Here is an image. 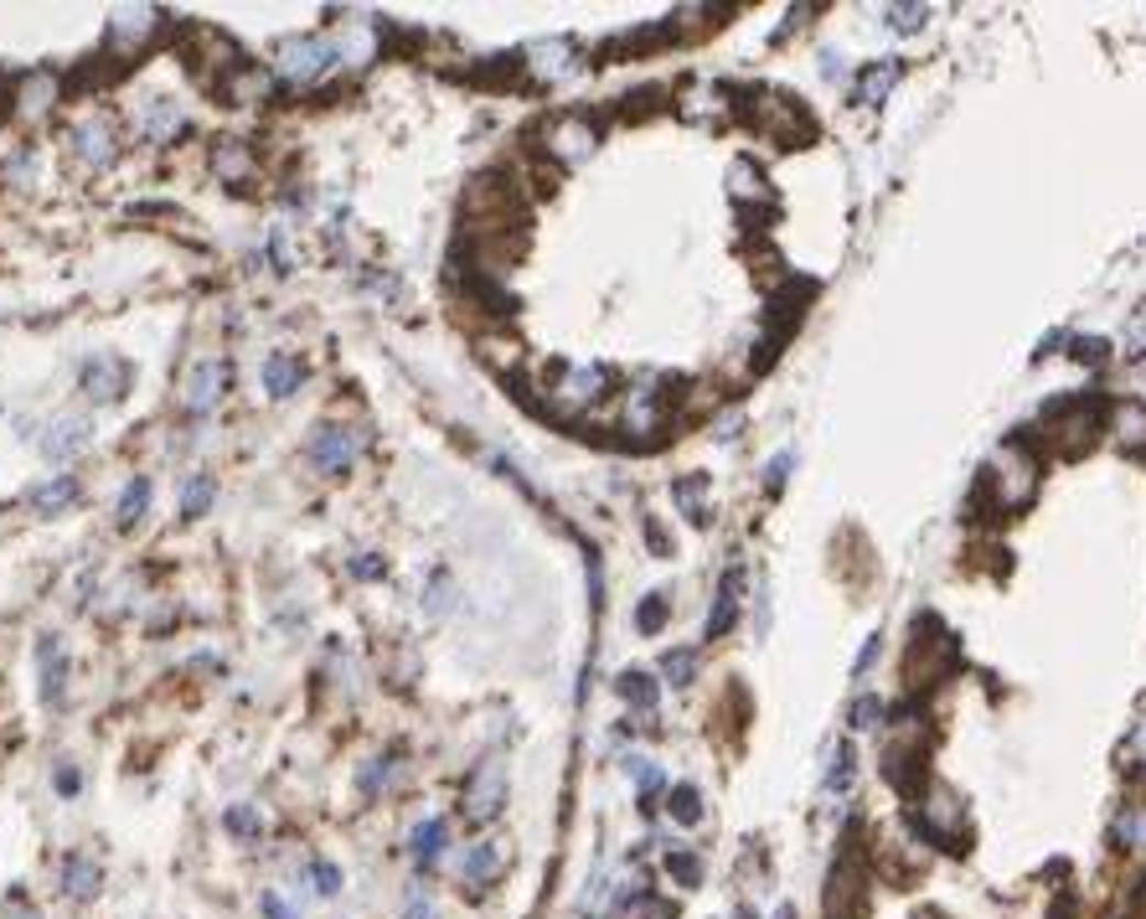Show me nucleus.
Returning <instances> with one entry per match:
<instances>
[{"label":"nucleus","instance_id":"f257e3e1","mask_svg":"<svg viewBox=\"0 0 1146 919\" xmlns=\"http://www.w3.org/2000/svg\"><path fill=\"white\" fill-rule=\"evenodd\" d=\"M502 806H506V769H502V760H481V765L471 769L465 790H460V811H465L471 827H486V821L502 817Z\"/></svg>","mask_w":1146,"mask_h":919},{"label":"nucleus","instance_id":"f03ea898","mask_svg":"<svg viewBox=\"0 0 1146 919\" xmlns=\"http://www.w3.org/2000/svg\"><path fill=\"white\" fill-rule=\"evenodd\" d=\"M914 827L929 842H956V837H966V806L950 790H935V796H925V811L914 817Z\"/></svg>","mask_w":1146,"mask_h":919},{"label":"nucleus","instance_id":"7ed1b4c3","mask_svg":"<svg viewBox=\"0 0 1146 919\" xmlns=\"http://www.w3.org/2000/svg\"><path fill=\"white\" fill-rule=\"evenodd\" d=\"M310 460L321 465L326 476H346L356 460V434L341 424H321L316 434H310Z\"/></svg>","mask_w":1146,"mask_h":919},{"label":"nucleus","instance_id":"20e7f679","mask_svg":"<svg viewBox=\"0 0 1146 919\" xmlns=\"http://www.w3.org/2000/svg\"><path fill=\"white\" fill-rule=\"evenodd\" d=\"M862 915V868L842 857L826 878V919H858Z\"/></svg>","mask_w":1146,"mask_h":919},{"label":"nucleus","instance_id":"39448f33","mask_svg":"<svg viewBox=\"0 0 1146 919\" xmlns=\"http://www.w3.org/2000/svg\"><path fill=\"white\" fill-rule=\"evenodd\" d=\"M124 388H130V362H119V357L84 362V392L93 398V403H119Z\"/></svg>","mask_w":1146,"mask_h":919},{"label":"nucleus","instance_id":"423d86ee","mask_svg":"<svg viewBox=\"0 0 1146 919\" xmlns=\"http://www.w3.org/2000/svg\"><path fill=\"white\" fill-rule=\"evenodd\" d=\"M222 392H228V362H202V367L191 373V383H186V409L212 413Z\"/></svg>","mask_w":1146,"mask_h":919},{"label":"nucleus","instance_id":"0eeeda50","mask_svg":"<svg viewBox=\"0 0 1146 919\" xmlns=\"http://www.w3.org/2000/svg\"><path fill=\"white\" fill-rule=\"evenodd\" d=\"M36 666H42V702H63V693H68V656H63L57 635L36 641Z\"/></svg>","mask_w":1146,"mask_h":919},{"label":"nucleus","instance_id":"6e6552de","mask_svg":"<svg viewBox=\"0 0 1146 919\" xmlns=\"http://www.w3.org/2000/svg\"><path fill=\"white\" fill-rule=\"evenodd\" d=\"M444 848H450V821H444V817H429V821H419V827L408 832V857H414L423 873L444 857Z\"/></svg>","mask_w":1146,"mask_h":919},{"label":"nucleus","instance_id":"1a4fd4ad","mask_svg":"<svg viewBox=\"0 0 1146 919\" xmlns=\"http://www.w3.org/2000/svg\"><path fill=\"white\" fill-rule=\"evenodd\" d=\"M93 444V424L88 419H57V424L42 434V455L47 460H73L78 450Z\"/></svg>","mask_w":1146,"mask_h":919},{"label":"nucleus","instance_id":"9d476101","mask_svg":"<svg viewBox=\"0 0 1146 919\" xmlns=\"http://www.w3.org/2000/svg\"><path fill=\"white\" fill-rule=\"evenodd\" d=\"M73 151L84 155V166H109L114 160V130H109V120H84L78 130H73Z\"/></svg>","mask_w":1146,"mask_h":919},{"label":"nucleus","instance_id":"9b49d317","mask_svg":"<svg viewBox=\"0 0 1146 919\" xmlns=\"http://www.w3.org/2000/svg\"><path fill=\"white\" fill-rule=\"evenodd\" d=\"M99 884H103V873H99V863H93V852H68V857H63V894H68V899H93Z\"/></svg>","mask_w":1146,"mask_h":919},{"label":"nucleus","instance_id":"f8f14e48","mask_svg":"<svg viewBox=\"0 0 1146 919\" xmlns=\"http://www.w3.org/2000/svg\"><path fill=\"white\" fill-rule=\"evenodd\" d=\"M331 63H337V47H326V42H300V47L285 52V73L295 78V84H310V78H321Z\"/></svg>","mask_w":1146,"mask_h":919},{"label":"nucleus","instance_id":"ddd939ff","mask_svg":"<svg viewBox=\"0 0 1146 919\" xmlns=\"http://www.w3.org/2000/svg\"><path fill=\"white\" fill-rule=\"evenodd\" d=\"M496 873H502V848L496 842H471L460 852V878L465 884H491Z\"/></svg>","mask_w":1146,"mask_h":919},{"label":"nucleus","instance_id":"4468645a","mask_svg":"<svg viewBox=\"0 0 1146 919\" xmlns=\"http://www.w3.org/2000/svg\"><path fill=\"white\" fill-rule=\"evenodd\" d=\"M305 383V367L300 357H285V352H274V357H264V388H269V398H289V392Z\"/></svg>","mask_w":1146,"mask_h":919},{"label":"nucleus","instance_id":"2eb2a0df","mask_svg":"<svg viewBox=\"0 0 1146 919\" xmlns=\"http://www.w3.org/2000/svg\"><path fill=\"white\" fill-rule=\"evenodd\" d=\"M26 501H32V511L52 517V511H63V507H73V501H78V480H73V476L42 480V486H32V491H26Z\"/></svg>","mask_w":1146,"mask_h":919},{"label":"nucleus","instance_id":"dca6fc26","mask_svg":"<svg viewBox=\"0 0 1146 919\" xmlns=\"http://www.w3.org/2000/svg\"><path fill=\"white\" fill-rule=\"evenodd\" d=\"M1111 842L1115 848H1131V852H1146V800H1136V806H1126V811H1115Z\"/></svg>","mask_w":1146,"mask_h":919},{"label":"nucleus","instance_id":"f3484780","mask_svg":"<svg viewBox=\"0 0 1146 919\" xmlns=\"http://www.w3.org/2000/svg\"><path fill=\"white\" fill-rule=\"evenodd\" d=\"M739 584H743L739 568H734V574H724V584H718V605H713V614H708V635H713V641H718V635H728L734 614H739Z\"/></svg>","mask_w":1146,"mask_h":919},{"label":"nucleus","instance_id":"a211bd4d","mask_svg":"<svg viewBox=\"0 0 1146 919\" xmlns=\"http://www.w3.org/2000/svg\"><path fill=\"white\" fill-rule=\"evenodd\" d=\"M605 383H609V373L605 367H569V373H563V398H569V403H589V398H599V392H605Z\"/></svg>","mask_w":1146,"mask_h":919},{"label":"nucleus","instance_id":"6ab92c4d","mask_svg":"<svg viewBox=\"0 0 1146 919\" xmlns=\"http://www.w3.org/2000/svg\"><path fill=\"white\" fill-rule=\"evenodd\" d=\"M145 507H151V476H135L124 486V496H119V528H135L145 517Z\"/></svg>","mask_w":1146,"mask_h":919},{"label":"nucleus","instance_id":"aec40b11","mask_svg":"<svg viewBox=\"0 0 1146 919\" xmlns=\"http://www.w3.org/2000/svg\"><path fill=\"white\" fill-rule=\"evenodd\" d=\"M899 84V63H883V68H868L858 78V99L862 103H878L883 99V93H889V88Z\"/></svg>","mask_w":1146,"mask_h":919},{"label":"nucleus","instance_id":"412c9836","mask_svg":"<svg viewBox=\"0 0 1146 919\" xmlns=\"http://www.w3.org/2000/svg\"><path fill=\"white\" fill-rule=\"evenodd\" d=\"M1115 440L1146 444V409L1142 403H1121V409H1115Z\"/></svg>","mask_w":1146,"mask_h":919},{"label":"nucleus","instance_id":"4be33fe9","mask_svg":"<svg viewBox=\"0 0 1146 919\" xmlns=\"http://www.w3.org/2000/svg\"><path fill=\"white\" fill-rule=\"evenodd\" d=\"M615 687H620L625 702H636V708H657V677H646V672H625Z\"/></svg>","mask_w":1146,"mask_h":919},{"label":"nucleus","instance_id":"5701e85b","mask_svg":"<svg viewBox=\"0 0 1146 919\" xmlns=\"http://www.w3.org/2000/svg\"><path fill=\"white\" fill-rule=\"evenodd\" d=\"M666 811H672L682 827H697V821H703V796H697L692 785H676L672 796H666Z\"/></svg>","mask_w":1146,"mask_h":919},{"label":"nucleus","instance_id":"b1692460","mask_svg":"<svg viewBox=\"0 0 1146 919\" xmlns=\"http://www.w3.org/2000/svg\"><path fill=\"white\" fill-rule=\"evenodd\" d=\"M212 496H218V480H212V476H191V480H186V496H181V511H186V517H202V511L212 507Z\"/></svg>","mask_w":1146,"mask_h":919},{"label":"nucleus","instance_id":"393cba45","mask_svg":"<svg viewBox=\"0 0 1146 919\" xmlns=\"http://www.w3.org/2000/svg\"><path fill=\"white\" fill-rule=\"evenodd\" d=\"M661 672H666V682H672V687H687L692 672H697V656H692L687 646H676V651H666V656H661Z\"/></svg>","mask_w":1146,"mask_h":919},{"label":"nucleus","instance_id":"a878e982","mask_svg":"<svg viewBox=\"0 0 1146 919\" xmlns=\"http://www.w3.org/2000/svg\"><path fill=\"white\" fill-rule=\"evenodd\" d=\"M666 873H672L682 888H697L703 884V857H692V852H666Z\"/></svg>","mask_w":1146,"mask_h":919},{"label":"nucleus","instance_id":"bb28decb","mask_svg":"<svg viewBox=\"0 0 1146 919\" xmlns=\"http://www.w3.org/2000/svg\"><path fill=\"white\" fill-rule=\"evenodd\" d=\"M393 765H398L393 754H377V760H372V765L362 769V780H356V785H362V796H367V800L377 796V790H383V785L393 780Z\"/></svg>","mask_w":1146,"mask_h":919},{"label":"nucleus","instance_id":"cd10ccee","mask_svg":"<svg viewBox=\"0 0 1146 919\" xmlns=\"http://www.w3.org/2000/svg\"><path fill=\"white\" fill-rule=\"evenodd\" d=\"M666 614H672L666 595H651V599H641V610H636V625H641L646 635H657V630L666 625Z\"/></svg>","mask_w":1146,"mask_h":919},{"label":"nucleus","instance_id":"c85d7f7f","mask_svg":"<svg viewBox=\"0 0 1146 919\" xmlns=\"http://www.w3.org/2000/svg\"><path fill=\"white\" fill-rule=\"evenodd\" d=\"M176 124H181V114H176V103H155L151 114H145V124H140V130H145L151 140H166L170 130H176Z\"/></svg>","mask_w":1146,"mask_h":919},{"label":"nucleus","instance_id":"c756f323","mask_svg":"<svg viewBox=\"0 0 1146 919\" xmlns=\"http://www.w3.org/2000/svg\"><path fill=\"white\" fill-rule=\"evenodd\" d=\"M222 827H228L233 837H258V827H264V821H258V811H253V806H228V811H222Z\"/></svg>","mask_w":1146,"mask_h":919},{"label":"nucleus","instance_id":"7c9ffc66","mask_svg":"<svg viewBox=\"0 0 1146 919\" xmlns=\"http://www.w3.org/2000/svg\"><path fill=\"white\" fill-rule=\"evenodd\" d=\"M310 878H316V894H326V899H331V894H341V868H337V863L316 857V863H310Z\"/></svg>","mask_w":1146,"mask_h":919},{"label":"nucleus","instance_id":"2f4dec72","mask_svg":"<svg viewBox=\"0 0 1146 919\" xmlns=\"http://www.w3.org/2000/svg\"><path fill=\"white\" fill-rule=\"evenodd\" d=\"M925 16H929V5H894V11H889V26H894V32H919Z\"/></svg>","mask_w":1146,"mask_h":919},{"label":"nucleus","instance_id":"473e14b6","mask_svg":"<svg viewBox=\"0 0 1146 919\" xmlns=\"http://www.w3.org/2000/svg\"><path fill=\"white\" fill-rule=\"evenodd\" d=\"M878 718H883V702H878V698H858V702H852V718H847V723H852V729H873Z\"/></svg>","mask_w":1146,"mask_h":919},{"label":"nucleus","instance_id":"72a5a7b5","mask_svg":"<svg viewBox=\"0 0 1146 919\" xmlns=\"http://www.w3.org/2000/svg\"><path fill=\"white\" fill-rule=\"evenodd\" d=\"M697 496H703V476H697V480H682V486H676V501H687V517H697V522H703L708 511H703V501H697Z\"/></svg>","mask_w":1146,"mask_h":919},{"label":"nucleus","instance_id":"f704fd0d","mask_svg":"<svg viewBox=\"0 0 1146 919\" xmlns=\"http://www.w3.org/2000/svg\"><path fill=\"white\" fill-rule=\"evenodd\" d=\"M404 919H439L434 899H429L423 888H414V894H408V904H404Z\"/></svg>","mask_w":1146,"mask_h":919},{"label":"nucleus","instance_id":"c9c22d12","mask_svg":"<svg viewBox=\"0 0 1146 919\" xmlns=\"http://www.w3.org/2000/svg\"><path fill=\"white\" fill-rule=\"evenodd\" d=\"M0 919H42V915L32 909V899H26V894H11V899H5V915H0Z\"/></svg>","mask_w":1146,"mask_h":919},{"label":"nucleus","instance_id":"e433bc0d","mask_svg":"<svg viewBox=\"0 0 1146 919\" xmlns=\"http://www.w3.org/2000/svg\"><path fill=\"white\" fill-rule=\"evenodd\" d=\"M258 904H264V915H269V919H300V915H295V909H289L285 899H279V894H264V899H258Z\"/></svg>","mask_w":1146,"mask_h":919},{"label":"nucleus","instance_id":"4c0bfd02","mask_svg":"<svg viewBox=\"0 0 1146 919\" xmlns=\"http://www.w3.org/2000/svg\"><path fill=\"white\" fill-rule=\"evenodd\" d=\"M785 470H791V455H780V460H770V491H780V486H785Z\"/></svg>","mask_w":1146,"mask_h":919},{"label":"nucleus","instance_id":"58836bf2","mask_svg":"<svg viewBox=\"0 0 1146 919\" xmlns=\"http://www.w3.org/2000/svg\"><path fill=\"white\" fill-rule=\"evenodd\" d=\"M57 790H63V796H78V769L73 765L57 769Z\"/></svg>","mask_w":1146,"mask_h":919},{"label":"nucleus","instance_id":"ea45409f","mask_svg":"<svg viewBox=\"0 0 1146 919\" xmlns=\"http://www.w3.org/2000/svg\"><path fill=\"white\" fill-rule=\"evenodd\" d=\"M1079 357H1084V362H1100V357H1111V346H1105V341H1079Z\"/></svg>","mask_w":1146,"mask_h":919},{"label":"nucleus","instance_id":"a19ab883","mask_svg":"<svg viewBox=\"0 0 1146 919\" xmlns=\"http://www.w3.org/2000/svg\"><path fill=\"white\" fill-rule=\"evenodd\" d=\"M878 646H883V641H878V635H868V646H862V656H858V677H862V672H868V666H873Z\"/></svg>","mask_w":1146,"mask_h":919},{"label":"nucleus","instance_id":"79ce46f5","mask_svg":"<svg viewBox=\"0 0 1146 919\" xmlns=\"http://www.w3.org/2000/svg\"><path fill=\"white\" fill-rule=\"evenodd\" d=\"M352 568H356V574H362V579H372V574H383V563H377V558H356Z\"/></svg>","mask_w":1146,"mask_h":919},{"label":"nucleus","instance_id":"37998d69","mask_svg":"<svg viewBox=\"0 0 1146 919\" xmlns=\"http://www.w3.org/2000/svg\"><path fill=\"white\" fill-rule=\"evenodd\" d=\"M1131 341H1136V352H1146V321H1136V331H1131Z\"/></svg>","mask_w":1146,"mask_h":919},{"label":"nucleus","instance_id":"c03bdc74","mask_svg":"<svg viewBox=\"0 0 1146 919\" xmlns=\"http://www.w3.org/2000/svg\"><path fill=\"white\" fill-rule=\"evenodd\" d=\"M775 919H795V904H780V915Z\"/></svg>","mask_w":1146,"mask_h":919},{"label":"nucleus","instance_id":"a18cd8bd","mask_svg":"<svg viewBox=\"0 0 1146 919\" xmlns=\"http://www.w3.org/2000/svg\"><path fill=\"white\" fill-rule=\"evenodd\" d=\"M919 919H935V915H919Z\"/></svg>","mask_w":1146,"mask_h":919}]
</instances>
